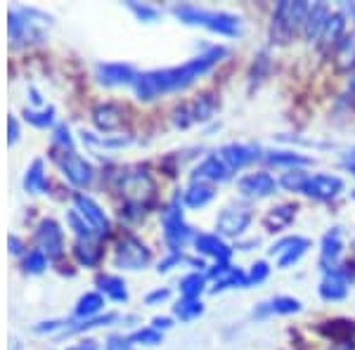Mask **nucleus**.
<instances>
[{
    "label": "nucleus",
    "mask_w": 355,
    "mask_h": 350,
    "mask_svg": "<svg viewBox=\"0 0 355 350\" xmlns=\"http://www.w3.org/2000/svg\"><path fill=\"white\" fill-rule=\"evenodd\" d=\"M225 55L223 48H211L209 53L194 57V60L185 62L182 67L175 69H162V71H150V73H140L135 78V93L140 100H154V97L171 93V90H182L190 83L197 81L202 73L209 71L214 64H218L220 57Z\"/></svg>",
    "instance_id": "1"
},
{
    "label": "nucleus",
    "mask_w": 355,
    "mask_h": 350,
    "mask_svg": "<svg viewBox=\"0 0 355 350\" xmlns=\"http://www.w3.org/2000/svg\"><path fill=\"white\" fill-rule=\"evenodd\" d=\"M308 3H291V0H284L275 8L272 12V24H270V38L272 43L277 45H287L296 33L301 31L303 24H306L308 17Z\"/></svg>",
    "instance_id": "2"
},
{
    "label": "nucleus",
    "mask_w": 355,
    "mask_h": 350,
    "mask_svg": "<svg viewBox=\"0 0 355 350\" xmlns=\"http://www.w3.org/2000/svg\"><path fill=\"white\" fill-rule=\"evenodd\" d=\"M175 17H180L185 24H197L206 26L223 36H237L239 33V17L227 15V12H209V10H199L194 5H180L173 10Z\"/></svg>",
    "instance_id": "3"
},
{
    "label": "nucleus",
    "mask_w": 355,
    "mask_h": 350,
    "mask_svg": "<svg viewBox=\"0 0 355 350\" xmlns=\"http://www.w3.org/2000/svg\"><path fill=\"white\" fill-rule=\"evenodd\" d=\"M53 159L57 161L64 175L69 177V182H73L76 187H85L93 180V168L85 159L78 157L73 149L69 147H53Z\"/></svg>",
    "instance_id": "4"
},
{
    "label": "nucleus",
    "mask_w": 355,
    "mask_h": 350,
    "mask_svg": "<svg viewBox=\"0 0 355 350\" xmlns=\"http://www.w3.org/2000/svg\"><path fill=\"white\" fill-rule=\"evenodd\" d=\"M164 237L173 254H178L187 244V239H190V227L182 220V213L175 202L164 211Z\"/></svg>",
    "instance_id": "5"
},
{
    "label": "nucleus",
    "mask_w": 355,
    "mask_h": 350,
    "mask_svg": "<svg viewBox=\"0 0 355 350\" xmlns=\"http://www.w3.org/2000/svg\"><path fill=\"white\" fill-rule=\"evenodd\" d=\"M121 194L128 206L133 209H145V204L154 197V182L147 173H133L121 180Z\"/></svg>",
    "instance_id": "6"
},
{
    "label": "nucleus",
    "mask_w": 355,
    "mask_h": 350,
    "mask_svg": "<svg viewBox=\"0 0 355 350\" xmlns=\"http://www.w3.org/2000/svg\"><path fill=\"white\" fill-rule=\"evenodd\" d=\"M150 263V249L135 237H123L116 244V265L125 270H140Z\"/></svg>",
    "instance_id": "7"
},
{
    "label": "nucleus",
    "mask_w": 355,
    "mask_h": 350,
    "mask_svg": "<svg viewBox=\"0 0 355 350\" xmlns=\"http://www.w3.org/2000/svg\"><path fill=\"white\" fill-rule=\"evenodd\" d=\"M341 12L346 15L351 28H348V31H343L341 43L336 45V67L343 69V71H348V69L355 67V5L353 3H343Z\"/></svg>",
    "instance_id": "8"
},
{
    "label": "nucleus",
    "mask_w": 355,
    "mask_h": 350,
    "mask_svg": "<svg viewBox=\"0 0 355 350\" xmlns=\"http://www.w3.org/2000/svg\"><path fill=\"white\" fill-rule=\"evenodd\" d=\"M251 222V209L246 204H232L227 209H223V213L218 216V222H216V229L218 234H225V237H237L242 234L246 225Z\"/></svg>",
    "instance_id": "9"
},
{
    "label": "nucleus",
    "mask_w": 355,
    "mask_h": 350,
    "mask_svg": "<svg viewBox=\"0 0 355 350\" xmlns=\"http://www.w3.org/2000/svg\"><path fill=\"white\" fill-rule=\"evenodd\" d=\"M73 204H76V211L81 213V218L85 222H88V227L93 229L95 234H100V237H107L110 234V220H107L105 211L97 206L93 199L85 197V194H76L73 197Z\"/></svg>",
    "instance_id": "10"
},
{
    "label": "nucleus",
    "mask_w": 355,
    "mask_h": 350,
    "mask_svg": "<svg viewBox=\"0 0 355 350\" xmlns=\"http://www.w3.org/2000/svg\"><path fill=\"white\" fill-rule=\"evenodd\" d=\"M216 102L211 100V95H204L199 100L190 102V105H182L175 109V125L180 128H187V125L197 123V121H206V119L214 114Z\"/></svg>",
    "instance_id": "11"
},
{
    "label": "nucleus",
    "mask_w": 355,
    "mask_h": 350,
    "mask_svg": "<svg viewBox=\"0 0 355 350\" xmlns=\"http://www.w3.org/2000/svg\"><path fill=\"white\" fill-rule=\"evenodd\" d=\"M343 189V180L336 175H313L308 177L303 192L313 199H320V202H327V199H334Z\"/></svg>",
    "instance_id": "12"
},
{
    "label": "nucleus",
    "mask_w": 355,
    "mask_h": 350,
    "mask_svg": "<svg viewBox=\"0 0 355 350\" xmlns=\"http://www.w3.org/2000/svg\"><path fill=\"white\" fill-rule=\"evenodd\" d=\"M259 157H261L259 147H251V145H225V147L220 149L223 164H225L230 170L244 168V166H249L251 161H256Z\"/></svg>",
    "instance_id": "13"
},
{
    "label": "nucleus",
    "mask_w": 355,
    "mask_h": 350,
    "mask_svg": "<svg viewBox=\"0 0 355 350\" xmlns=\"http://www.w3.org/2000/svg\"><path fill=\"white\" fill-rule=\"evenodd\" d=\"M277 189V182L270 173H251L239 180V192L246 194V197H270V194Z\"/></svg>",
    "instance_id": "14"
},
{
    "label": "nucleus",
    "mask_w": 355,
    "mask_h": 350,
    "mask_svg": "<svg viewBox=\"0 0 355 350\" xmlns=\"http://www.w3.org/2000/svg\"><path fill=\"white\" fill-rule=\"evenodd\" d=\"M230 173L232 170L223 164L220 157H209L204 164H199L197 168H194L192 182H206V185H209V182H223L230 177Z\"/></svg>",
    "instance_id": "15"
},
{
    "label": "nucleus",
    "mask_w": 355,
    "mask_h": 350,
    "mask_svg": "<svg viewBox=\"0 0 355 350\" xmlns=\"http://www.w3.org/2000/svg\"><path fill=\"white\" fill-rule=\"evenodd\" d=\"M308 246H311V244H308V239L287 237V239H282L279 244H275L270 249V254L279 256V268H289L291 263H296L303 254H306Z\"/></svg>",
    "instance_id": "16"
},
{
    "label": "nucleus",
    "mask_w": 355,
    "mask_h": 350,
    "mask_svg": "<svg viewBox=\"0 0 355 350\" xmlns=\"http://www.w3.org/2000/svg\"><path fill=\"white\" fill-rule=\"evenodd\" d=\"M36 242L50 258H57L62 254V244H64V239H62V229L57 227L55 220H43L41 227H38V232H36Z\"/></svg>",
    "instance_id": "17"
},
{
    "label": "nucleus",
    "mask_w": 355,
    "mask_h": 350,
    "mask_svg": "<svg viewBox=\"0 0 355 350\" xmlns=\"http://www.w3.org/2000/svg\"><path fill=\"white\" fill-rule=\"evenodd\" d=\"M348 294V277L341 270H329L320 284V296L324 301H341Z\"/></svg>",
    "instance_id": "18"
},
{
    "label": "nucleus",
    "mask_w": 355,
    "mask_h": 350,
    "mask_svg": "<svg viewBox=\"0 0 355 350\" xmlns=\"http://www.w3.org/2000/svg\"><path fill=\"white\" fill-rule=\"evenodd\" d=\"M97 76L107 85H121V83H135L137 73L128 64H97Z\"/></svg>",
    "instance_id": "19"
},
{
    "label": "nucleus",
    "mask_w": 355,
    "mask_h": 350,
    "mask_svg": "<svg viewBox=\"0 0 355 350\" xmlns=\"http://www.w3.org/2000/svg\"><path fill=\"white\" fill-rule=\"evenodd\" d=\"M329 19V8L324 3H318L308 10V17H306V24H303V33H306L308 41H318L324 31V24Z\"/></svg>",
    "instance_id": "20"
},
{
    "label": "nucleus",
    "mask_w": 355,
    "mask_h": 350,
    "mask_svg": "<svg viewBox=\"0 0 355 350\" xmlns=\"http://www.w3.org/2000/svg\"><path fill=\"white\" fill-rule=\"evenodd\" d=\"M343 31H346V17H343V12L329 15L322 36H320V48H322V50L336 48V45L341 43V38H343Z\"/></svg>",
    "instance_id": "21"
},
{
    "label": "nucleus",
    "mask_w": 355,
    "mask_h": 350,
    "mask_svg": "<svg viewBox=\"0 0 355 350\" xmlns=\"http://www.w3.org/2000/svg\"><path fill=\"white\" fill-rule=\"evenodd\" d=\"M93 119L100 130H116V128H121L125 121L123 109L116 105H100L93 112Z\"/></svg>",
    "instance_id": "22"
},
{
    "label": "nucleus",
    "mask_w": 355,
    "mask_h": 350,
    "mask_svg": "<svg viewBox=\"0 0 355 350\" xmlns=\"http://www.w3.org/2000/svg\"><path fill=\"white\" fill-rule=\"evenodd\" d=\"M194 246H197L199 254L214 256L218 263H227V258L232 254V251L218 239V234H199V237L194 239Z\"/></svg>",
    "instance_id": "23"
},
{
    "label": "nucleus",
    "mask_w": 355,
    "mask_h": 350,
    "mask_svg": "<svg viewBox=\"0 0 355 350\" xmlns=\"http://www.w3.org/2000/svg\"><path fill=\"white\" fill-rule=\"evenodd\" d=\"M341 249H343V244H341L339 229L329 232L327 237L322 239V256H320V263L327 268V272H329V270H334L336 261H339V256H341Z\"/></svg>",
    "instance_id": "24"
},
{
    "label": "nucleus",
    "mask_w": 355,
    "mask_h": 350,
    "mask_svg": "<svg viewBox=\"0 0 355 350\" xmlns=\"http://www.w3.org/2000/svg\"><path fill=\"white\" fill-rule=\"evenodd\" d=\"M182 199H185V206H190V209H202L214 199V187L206 185V182H192Z\"/></svg>",
    "instance_id": "25"
},
{
    "label": "nucleus",
    "mask_w": 355,
    "mask_h": 350,
    "mask_svg": "<svg viewBox=\"0 0 355 350\" xmlns=\"http://www.w3.org/2000/svg\"><path fill=\"white\" fill-rule=\"evenodd\" d=\"M294 211L296 206H279V209H275L270 216L266 218V227L270 229V232H279L282 227H287L291 222V218H294Z\"/></svg>",
    "instance_id": "26"
},
{
    "label": "nucleus",
    "mask_w": 355,
    "mask_h": 350,
    "mask_svg": "<svg viewBox=\"0 0 355 350\" xmlns=\"http://www.w3.org/2000/svg\"><path fill=\"white\" fill-rule=\"evenodd\" d=\"M268 308H261L259 315L263 313H277V315H291V313H299L301 310V303L296 301V298H289V296H279L275 298V301L266 303Z\"/></svg>",
    "instance_id": "27"
},
{
    "label": "nucleus",
    "mask_w": 355,
    "mask_h": 350,
    "mask_svg": "<svg viewBox=\"0 0 355 350\" xmlns=\"http://www.w3.org/2000/svg\"><path fill=\"white\" fill-rule=\"evenodd\" d=\"M76 258L83 263V265H95L97 261H100V256H102V251H100V246L93 244L90 239H78L76 242Z\"/></svg>",
    "instance_id": "28"
},
{
    "label": "nucleus",
    "mask_w": 355,
    "mask_h": 350,
    "mask_svg": "<svg viewBox=\"0 0 355 350\" xmlns=\"http://www.w3.org/2000/svg\"><path fill=\"white\" fill-rule=\"evenodd\" d=\"M97 284H100V289L105 291V294L110 296V298H114V301H125V298H128V291H125L123 279H119V277H100V279H97Z\"/></svg>",
    "instance_id": "29"
},
{
    "label": "nucleus",
    "mask_w": 355,
    "mask_h": 350,
    "mask_svg": "<svg viewBox=\"0 0 355 350\" xmlns=\"http://www.w3.org/2000/svg\"><path fill=\"white\" fill-rule=\"evenodd\" d=\"M24 187L28 192H45V189H48V182H45V175H43V161H33L31 170H28L24 177Z\"/></svg>",
    "instance_id": "30"
},
{
    "label": "nucleus",
    "mask_w": 355,
    "mask_h": 350,
    "mask_svg": "<svg viewBox=\"0 0 355 350\" xmlns=\"http://www.w3.org/2000/svg\"><path fill=\"white\" fill-rule=\"evenodd\" d=\"M322 331L336 341H351L355 336V324L346 322V320H339V322H327V326H322Z\"/></svg>",
    "instance_id": "31"
},
{
    "label": "nucleus",
    "mask_w": 355,
    "mask_h": 350,
    "mask_svg": "<svg viewBox=\"0 0 355 350\" xmlns=\"http://www.w3.org/2000/svg\"><path fill=\"white\" fill-rule=\"evenodd\" d=\"M102 306H105V301H102V296H100V294H85V296L81 298V301H78L76 315H78V317L90 320V315L100 313Z\"/></svg>",
    "instance_id": "32"
},
{
    "label": "nucleus",
    "mask_w": 355,
    "mask_h": 350,
    "mask_svg": "<svg viewBox=\"0 0 355 350\" xmlns=\"http://www.w3.org/2000/svg\"><path fill=\"white\" fill-rule=\"evenodd\" d=\"M180 291H182V298H187V301H194V298H199V294L204 291V277L202 274H190V277H185L180 282Z\"/></svg>",
    "instance_id": "33"
},
{
    "label": "nucleus",
    "mask_w": 355,
    "mask_h": 350,
    "mask_svg": "<svg viewBox=\"0 0 355 350\" xmlns=\"http://www.w3.org/2000/svg\"><path fill=\"white\" fill-rule=\"evenodd\" d=\"M268 161L275 166H306V164H311V159L301 157V154H294V152H270Z\"/></svg>",
    "instance_id": "34"
},
{
    "label": "nucleus",
    "mask_w": 355,
    "mask_h": 350,
    "mask_svg": "<svg viewBox=\"0 0 355 350\" xmlns=\"http://www.w3.org/2000/svg\"><path fill=\"white\" fill-rule=\"evenodd\" d=\"M204 313V306H202V301L199 298H194V301H187V298H182V303H178V308H175V315L180 320H194V317H199V315Z\"/></svg>",
    "instance_id": "35"
},
{
    "label": "nucleus",
    "mask_w": 355,
    "mask_h": 350,
    "mask_svg": "<svg viewBox=\"0 0 355 350\" xmlns=\"http://www.w3.org/2000/svg\"><path fill=\"white\" fill-rule=\"evenodd\" d=\"M306 182H308V175L303 173V170H289V173H284L282 177V187L291 189V192H299V189L303 192Z\"/></svg>",
    "instance_id": "36"
},
{
    "label": "nucleus",
    "mask_w": 355,
    "mask_h": 350,
    "mask_svg": "<svg viewBox=\"0 0 355 350\" xmlns=\"http://www.w3.org/2000/svg\"><path fill=\"white\" fill-rule=\"evenodd\" d=\"M159 341H162V334H159L157 329H140V331H135L133 336L125 338L128 346H133V343H150V346H154V343H159Z\"/></svg>",
    "instance_id": "37"
},
{
    "label": "nucleus",
    "mask_w": 355,
    "mask_h": 350,
    "mask_svg": "<svg viewBox=\"0 0 355 350\" xmlns=\"http://www.w3.org/2000/svg\"><path fill=\"white\" fill-rule=\"evenodd\" d=\"M53 114H55V109L50 107V109H45V112H26V121L28 123H33V125H38V128H45V125H50L53 123Z\"/></svg>",
    "instance_id": "38"
},
{
    "label": "nucleus",
    "mask_w": 355,
    "mask_h": 350,
    "mask_svg": "<svg viewBox=\"0 0 355 350\" xmlns=\"http://www.w3.org/2000/svg\"><path fill=\"white\" fill-rule=\"evenodd\" d=\"M26 270L28 272H43V268L48 265V261H45V256H43V251H31L26 258Z\"/></svg>",
    "instance_id": "39"
},
{
    "label": "nucleus",
    "mask_w": 355,
    "mask_h": 350,
    "mask_svg": "<svg viewBox=\"0 0 355 350\" xmlns=\"http://www.w3.org/2000/svg\"><path fill=\"white\" fill-rule=\"evenodd\" d=\"M268 272H270V268H268V263H256L254 268H251V272H249V277H246V284H259L263 282V279L268 277Z\"/></svg>",
    "instance_id": "40"
},
{
    "label": "nucleus",
    "mask_w": 355,
    "mask_h": 350,
    "mask_svg": "<svg viewBox=\"0 0 355 350\" xmlns=\"http://www.w3.org/2000/svg\"><path fill=\"white\" fill-rule=\"evenodd\" d=\"M130 10L140 17L142 21H154L159 17V12L154 8H147V5H137V3H130Z\"/></svg>",
    "instance_id": "41"
},
{
    "label": "nucleus",
    "mask_w": 355,
    "mask_h": 350,
    "mask_svg": "<svg viewBox=\"0 0 355 350\" xmlns=\"http://www.w3.org/2000/svg\"><path fill=\"white\" fill-rule=\"evenodd\" d=\"M166 298H168V289H159V291H154V294H150L147 296V303H157V301H166Z\"/></svg>",
    "instance_id": "42"
},
{
    "label": "nucleus",
    "mask_w": 355,
    "mask_h": 350,
    "mask_svg": "<svg viewBox=\"0 0 355 350\" xmlns=\"http://www.w3.org/2000/svg\"><path fill=\"white\" fill-rule=\"evenodd\" d=\"M8 130H10V142H15L19 137V128H17V121L10 116V123H8Z\"/></svg>",
    "instance_id": "43"
},
{
    "label": "nucleus",
    "mask_w": 355,
    "mask_h": 350,
    "mask_svg": "<svg viewBox=\"0 0 355 350\" xmlns=\"http://www.w3.org/2000/svg\"><path fill=\"white\" fill-rule=\"evenodd\" d=\"M168 326H171V320H166V317L154 320V329H168Z\"/></svg>",
    "instance_id": "44"
},
{
    "label": "nucleus",
    "mask_w": 355,
    "mask_h": 350,
    "mask_svg": "<svg viewBox=\"0 0 355 350\" xmlns=\"http://www.w3.org/2000/svg\"><path fill=\"white\" fill-rule=\"evenodd\" d=\"M69 350H97V346H95V341H85V343H81V346H73Z\"/></svg>",
    "instance_id": "45"
},
{
    "label": "nucleus",
    "mask_w": 355,
    "mask_h": 350,
    "mask_svg": "<svg viewBox=\"0 0 355 350\" xmlns=\"http://www.w3.org/2000/svg\"><path fill=\"white\" fill-rule=\"evenodd\" d=\"M10 246H12L15 254H21V242L17 237H10Z\"/></svg>",
    "instance_id": "46"
},
{
    "label": "nucleus",
    "mask_w": 355,
    "mask_h": 350,
    "mask_svg": "<svg viewBox=\"0 0 355 350\" xmlns=\"http://www.w3.org/2000/svg\"><path fill=\"white\" fill-rule=\"evenodd\" d=\"M351 93H355V78H353V83H351Z\"/></svg>",
    "instance_id": "47"
},
{
    "label": "nucleus",
    "mask_w": 355,
    "mask_h": 350,
    "mask_svg": "<svg viewBox=\"0 0 355 350\" xmlns=\"http://www.w3.org/2000/svg\"><path fill=\"white\" fill-rule=\"evenodd\" d=\"M343 350H353V348H343Z\"/></svg>",
    "instance_id": "48"
}]
</instances>
